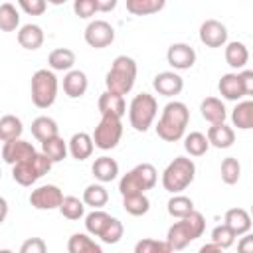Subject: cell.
<instances>
[{
    "mask_svg": "<svg viewBox=\"0 0 253 253\" xmlns=\"http://www.w3.org/2000/svg\"><path fill=\"white\" fill-rule=\"evenodd\" d=\"M123 138V123L117 117H101L93 130V142L99 150H113Z\"/></svg>",
    "mask_w": 253,
    "mask_h": 253,
    "instance_id": "8",
    "label": "cell"
},
{
    "mask_svg": "<svg viewBox=\"0 0 253 253\" xmlns=\"http://www.w3.org/2000/svg\"><path fill=\"white\" fill-rule=\"evenodd\" d=\"M123 233H125L123 223H121L117 217H113V219L109 221V225L105 227V231L101 233V241H103V243H109V245L119 243V241H121V237H123Z\"/></svg>",
    "mask_w": 253,
    "mask_h": 253,
    "instance_id": "44",
    "label": "cell"
},
{
    "mask_svg": "<svg viewBox=\"0 0 253 253\" xmlns=\"http://www.w3.org/2000/svg\"><path fill=\"white\" fill-rule=\"evenodd\" d=\"M237 253H253V233L241 235L237 241Z\"/></svg>",
    "mask_w": 253,
    "mask_h": 253,
    "instance_id": "49",
    "label": "cell"
},
{
    "mask_svg": "<svg viewBox=\"0 0 253 253\" xmlns=\"http://www.w3.org/2000/svg\"><path fill=\"white\" fill-rule=\"evenodd\" d=\"M73 12H75V16L87 20V18H91L99 12V4H97V0H75L73 2Z\"/></svg>",
    "mask_w": 253,
    "mask_h": 253,
    "instance_id": "45",
    "label": "cell"
},
{
    "mask_svg": "<svg viewBox=\"0 0 253 253\" xmlns=\"http://www.w3.org/2000/svg\"><path fill=\"white\" fill-rule=\"evenodd\" d=\"M225 225L239 237V235H245L249 233L251 229V213L243 208H229L225 211V217H223Z\"/></svg>",
    "mask_w": 253,
    "mask_h": 253,
    "instance_id": "19",
    "label": "cell"
},
{
    "mask_svg": "<svg viewBox=\"0 0 253 253\" xmlns=\"http://www.w3.org/2000/svg\"><path fill=\"white\" fill-rule=\"evenodd\" d=\"M67 144H69V154L75 160H87L95 148L93 134H87V132H75Z\"/></svg>",
    "mask_w": 253,
    "mask_h": 253,
    "instance_id": "21",
    "label": "cell"
},
{
    "mask_svg": "<svg viewBox=\"0 0 253 253\" xmlns=\"http://www.w3.org/2000/svg\"><path fill=\"white\" fill-rule=\"evenodd\" d=\"M235 233L225 225V223H221V225H215L213 227V231H211V243L213 245H217V247H221V249H227V247H231L233 243H235Z\"/></svg>",
    "mask_w": 253,
    "mask_h": 253,
    "instance_id": "43",
    "label": "cell"
},
{
    "mask_svg": "<svg viewBox=\"0 0 253 253\" xmlns=\"http://www.w3.org/2000/svg\"><path fill=\"white\" fill-rule=\"evenodd\" d=\"M251 215H253V206H251Z\"/></svg>",
    "mask_w": 253,
    "mask_h": 253,
    "instance_id": "54",
    "label": "cell"
},
{
    "mask_svg": "<svg viewBox=\"0 0 253 253\" xmlns=\"http://www.w3.org/2000/svg\"><path fill=\"white\" fill-rule=\"evenodd\" d=\"M20 26V12L12 2H4L0 6V30L14 32Z\"/></svg>",
    "mask_w": 253,
    "mask_h": 253,
    "instance_id": "38",
    "label": "cell"
},
{
    "mask_svg": "<svg viewBox=\"0 0 253 253\" xmlns=\"http://www.w3.org/2000/svg\"><path fill=\"white\" fill-rule=\"evenodd\" d=\"M36 154H38V150L34 148V144L28 142V140H24V138L8 140V142L2 144V158L10 166H16L20 162H26V160H30Z\"/></svg>",
    "mask_w": 253,
    "mask_h": 253,
    "instance_id": "12",
    "label": "cell"
},
{
    "mask_svg": "<svg viewBox=\"0 0 253 253\" xmlns=\"http://www.w3.org/2000/svg\"><path fill=\"white\" fill-rule=\"evenodd\" d=\"M87 87H89V79L85 75V71L81 69H71L65 73L63 77V93L69 97V99H79L87 93Z\"/></svg>",
    "mask_w": 253,
    "mask_h": 253,
    "instance_id": "16",
    "label": "cell"
},
{
    "mask_svg": "<svg viewBox=\"0 0 253 253\" xmlns=\"http://www.w3.org/2000/svg\"><path fill=\"white\" fill-rule=\"evenodd\" d=\"M231 123L239 130L253 128V99H247L235 105V109L231 111Z\"/></svg>",
    "mask_w": 253,
    "mask_h": 253,
    "instance_id": "26",
    "label": "cell"
},
{
    "mask_svg": "<svg viewBox=\"0 0 253 253\" xmlns=\"http://www.w3.org/2000/svg\"><path fill=\"white\" fill-rule=\"evenodd\" d=\"M166 61L174 69L184 71V69L194 67V63H196V51L188 43H172L168 47V51H166Z\"/></svg>",
    "mask_w": 253,
    "mask_h": 253,
    "instance_id": "14",
    "label": "cell"
},
{
    "mask_svg": "<svg viewBox=\"0 0 253 253\" xmlns=\"http://www.w3.org/2000/svg\"><path fill=\"white\" fill-rule=\"evenodd\" d=\"M123 210L134 217L148 213L150 210V200L146 198V194H136V196H126L123 198Z\"/></svg>",
    "mask_w": 253,
    "mask_h": 253,
    "instance_id": "36",
    "label": "cell"
},
{
    "mask_svg": "<svg viewBox=\"0 0 253 253\" xmlns=\"http://www.w3.org/2000/svg\"><path fill=\"white\" fill-rule=\"evenodd\" d=\"M57 89L59 83L51 69H38L32 75L30 93H32V103L38 109H49L57 99Z\"/></svg>",
    "mask_w": 253,
    "mask_h": 253,
    "instance_id": "5",
    "label": "cell"
},
{
    "mask_svg": "<svg viewBox=\"0 0 253 253\" xmlns=\"http://www.w3.org/2000/svg\"><path fill=\"white\" fill-rule=\"evenodd\" d=\"M97 107H99L101 117H117V119H123L125 113H126L125 97L123 95H117V93H111V91L101 93Z\"/></svg>",
    "mask_w": 253,
    "mask_h": 253,
    "instance_id": "15",
    "label": "cell"
},
{
    "mask_svg": "<svg viewBox=\"0 0 253 253\" xmlns=\"http://www.w3.org/2000/svg\"><path fill=\"white\" fill-rule=\"evenodd\" d=\"M219 174H221V180L223 184L227 186H233L239 182V176H241V164L235 156H227L221 160V168H219Z\"/></svg>",
    "mask_w": 253,
    "mask_h": 253,
    "instance_id": "40",
    "label": "cell"
},
{
    "mask_svg": "<svg viewBox=\"0 0 253 253\" xmlns=\"http://www.w3.org/2000/svg\"><path fill=\"white\" fill-rule=\"evenodd\" d=\"M204 229H206L204 215L200 211H194L188 217H182L170 225V229L166 233V241L170 243V247L174 251H180L186 245H190L194 239H198L204 233Z\"/></svg>",
    "mask_w": 253,
    "mask_h": 253,
    "instance_id": "3",
    "label": "cell"
},
{
    "mask_svg": "<svg viewBox=\"0 0 253 253\" xmlns=\"http://www.w3.org/2000/svg\"><path fill=\"white\" fill-rule=\"evenodd\" d=\"M111 219H113V217H111L107 211H103V210H93L91 213L85 215V229H87L89 235L101 237V233L105 231V227L109 225Z\"/></svg>",
    "mask_w": 253,
    "mask_h": 253,
    "instance_id": "31",
    "label": "cell"
},
{
    "mask_svg": "<svg viewBox=\"0 0 253 253\" xmlns=\"http://www.w3.org/2000/svg\"><path fill=\"white\" fill-rule=\"evenodd\" d=\"M42 152L55 164V162H61V160L67 156V152H69V144H67L61 136H53V138L42 142Z\"/></svg>",
    "mask_w": 253,
    "mask_h": 253,
    "instance_id": "32",
    "label": "cell"
},
{
    "mask_svg": "<svg viewBox=\"0 0 253 253\" xmlns=\"http://www.w3.org/2000/svg\"><path fill=\"white\" fill-rule=\"evenodd\" d=\"M184 148L190 156H204L210 148V140L202 132H190L184 136Z\"/></svg>",
    "mask_w": 253,
    "mask_h": 253,
    "instance_id": "35",
    "label": "cell"
},
{
    "mask_svg": "<svg viewBox=\"0 0 253 253\" xmlns=\"http://www.w3.org/2000/svg\"><path fill=\"white\" fill-rule=\"evenodd\" d=\"M20 253H47V245L42 237H28L20 245Z\"/></svg>",
    "mask_w": 253,
    "mask_h": 253,
    "instance_id": "47",
    "label": "cell"
},
{
    "mask_svg": "<svg viewBox=\"0 0 253 253\" xmlns=\"http://www.w3.org/2000/svg\"><path fill=\"white\" fill-rule=\"evenodd\" d=\"M32 136L38 140V142H45V140H49V138H53V136H59V126H57V123L51 119V117H45V115H42V117H36L34 121H32Z\"/></svg>",
    "mask_w": 253,
    "mask_h": 253,
    "instance_id": "23",
    "label": "cell"
},
{
    "mask_svg": "<svg viewBox=\"0 0 253 253\" xmlns=\"http://www.w3.org/2000/svg\"><path fill=\"white\" fill-rule=\"evenodd\" d=\"M200 113L210 125H221L227 119V109L221 99L217 97H206L200 103Z\"/></svg>",
    "mask_w": 253,
    "mask_h": 253,
    "instance_id": "18",
    "label": "cell"
},
{
    "mask_svg": "<svg viewBox=\"0 0 253 253\" xmlns=\"http://www.w3.org/2000/svg\"><path fill=\"white\" fill-rule=\"evenodd\" d=\"M91 170H93L95 180H99L101 184H107L119 176V162L111 156H99V158H95Z\"/></svg>",
    "mask_w": 253,
    "mask_h": 253,
    "instance_id": "22",
    "label": "cell"
},
{
    "mask_svg": "<svg viewBox=\"0 0 253 253\" xmlns=\"http://www.w3.org/2000/svg\"><path fill=\"white\" fill-rule=\"evenodd\" d=\"M196 178V164L188 156H176L162 172V188L170 194L184 192Z\"/></svg>",
    "mask_w": 253,
    "mask_h": 253,
    "instance_id": "4",
    "label": "cell"
},
{
    "mask_svg": "<svg viewBox=\"0 0 253 253\" xmlns=\"http://www.w3.org/2000/svg\"><path fill=\"white\" fill-rule=\"evenodd\" d=\"M67 253H103V247L87 233H73L67 239Z\"/></svg>",
    "mask_w": 253,
    "mask_h": 253,
    "instance_id": "25",
    "label": "cell"
},
{
    "mask_svg": "<svg viewBox=\"0 0 253 253\" xmlns=\"http://www.w3.org/2000/svg\"><path fill=\"white\" fill-rule=\"evenodd\" d=\"M208 140H210V146H215V148H229L233 142H235V130L221 123V125H211L208 128Z\"/></svg>",
    "mask_w": 253,
    "mask_h": 253,
    "instance_id": "24",
    "label": "cell"
},
{
    "mask_svg": "<svg viewBox=\"0 0 253 253\" xmlns=\"http://www.w3.org/2000/svg\"><path fill=\"white\" fill-rule=\"evenodd\" d=\"M166 6L164 0H126V10L134 16H150Z\"/></svg>",
    "mask_w": 253,
    "mask_h": 253,
    "instance_id": "34",
    "label": "cell"
},
{
    "mask_svg": "<svg viewBox=\"0 0 253 253\" xmlns=\"http://www.w3.org/2000/svg\"><path fill=\"white\" fill-rule=\"evenodd\" d=\"M47 65L51 71H71L75 65V53L69 47H57L47 55Z\"/></svg>",
    "mask_w": 253,
    "mask_h": 253,
    "instance_id": "27",
    "label": "cell"
},
{
    "mask_svg": "<svg viewBox=\"0 0 253 253\" xmlns=\"http://www.w3.org/2000/svg\"><path fill=\"white\" fill-rule=\"evenodd\" d=\"M0 253H14L12 249H0Z\"/></svg>",
    "mask_w": 253,
    "mask_h": 253,
    "instance_id": "53",
    "label": "cell"
},
{
    "mask_svg": "<svg viewBox=\"0 0 253 253\" xmlns=\"http://www.w3.org/2000/svg\"><path fill=\"white\" fill-rule=\"evenodd\" d=\"M136 61L128 55H117L111 63V69L105 75V85L107 91L117 93V95H126L132 91L134 81H136Z\"/></svg>",
    "mask_w": 253,
    "mask_h": 253,
    "instance_id": "2",
    "label": "cell"
},
{
    "mask_svg": "<svg viewBox=\"0 0 253 253\" xmlns=\"http://www.w3.org/2000/svg\"><path fill=\"white\" fill-rule=\"evenodd\" d=\"M18 43L24 47V49H28V51H36V49H40L42 45H43V40H45V36H43V30H42V26H38V24H24L20 30H18Z\"/></svg>",
    "mask_w": 253,
    "mask_h": 253,
    "instance_id": "17",
    "label": "cell"
},
{
    "mask_svg": "<svg viewBox=\"0 0 253 253\" xmlns=\"http://www.w3.org/2000/svg\"><path fill=\"white\" fill-rule=\"evenodd\" d=\"M83 202L85 206H91L93 210H101L109 202V192L103 184H89L83 190Z\"/></svg>",
    "mask_w": 253,
    "mask_h": 253,
    "instance_id": "33",
    "label": "cell"
},
{
    "mask_svg": "<svg viewBox=\"0 0 253 253\" xmlns=\"http://www.w3.org/2000/svg\"><path fill=\"white\" fill-rule=\"evenodd\" d=\"M152 87L162 97H176L184 89V79L176 71H160L152 79Z\"/></svg>",
    "mask_w": 253,
    "mask_h": 253,
    "instance_id": "13",
    "label": "cell"
},
{
    "mask_svg": "<svg viewBox=\"0 0 253 253\" xmlns=\"http://www.w3.org/2000/svg\"><path fill=\"white\" fill-rule=\"evenodd\" d=\"M166 210H168V213H170L172 217H178V219L188 217L190 213L196 211L192 198H188V196H184V194H174V196L168 200Z\"/></svg>",
    "mask_w": 253,
    "mask_h": 253,
    "instance_id": "30",
    "label": "cell"
},
{
    "mask_svg": "<svg viewBox=\"0 0 253 253\" xmlns=\"http://www.w3.org/2000/svg\"><path fill=\"white\" fill-rule=\"evenodd\" d=\"M225 249H221V247H217V245H213V243H206V245H202L200 249H198V253H223Z\"/></svg>",
    "mask_w": 253,
    "mask_h": 253,
    "instance_id": "51",
    "label": "cell"
},
{
    "mask_svg": "<svg viewBox=\"0 0 253 253\" xmlns=\"http://www.w3.org/2000/svg\"><path fill=\"white\" fill-rule=\"evenodd\" d=\"M217 89H219V95L223 99H227V101H239L241 97H245V91H243V83H241L239 73H223L219 77Z\"/></svg>",
    "mask_w": 253,
    "mask_h": 253,
    "instance_id": "20",
    "label": "cell"
},
{
    "mask_svg": "<svg viewBox=\"0 0 253 253\" xmlns=\"http://www.w3.org/2000/svg\"><path fill=\"white\" fill-rule=\"evenodd\" d=\"M0 204H2V217H0V219L4 221V219H6V213H8V202H6V198H2Z\"/></svg>",
    "mask_w": 253,
    "mask_h": 253,
    "instance_id": "52",
    "label": "cell"
},
{
    "mask_svg": "<svg viewBox=\"0 0 253 253\" xmlns=\"http://www.w3.org/2000/svg\"><path fill=\"white\" fill-rule=\"evenodd\" d=\"M190 123V111L182 101H170L164 105L160 119L156 123V134L164 142H176L186 136V126Z\"/></svg>",
    "mask_w": 253,
    "mask_h": 253,
    "instance_id": "1",
    "label": "cell"
},
{
    "mask_svg": "<svg viewBox=\"0 0 253 253\" xmlns=\"http://www.w3.org/2000/svg\"><path fill=\"white\" fill-rule=\"evenodd\" d=\"M63 200H65V196L55 184L40 186V188L32 190V194H30V204L36 210H59Z\"/></svg>",
    "mask_w": 253,
    "mask_h": 253,
    "instance_id": "9",
    "label": "cell"
},
{
    "mask_svg": "<svg viewBox=\"0 0 253 253\" xmlns=\"http://www.w3.org/2000/svg\"><path fill=\"white\" fill-rule=\"evenodd\" d=\"M225 61L231 69H243L245 63L249 61V51L245 43L241 42H227L225 45Z\"/></svg>",
    "mask_w": 253,
    "mask_h": 253,
    "instance_id": "28",
    "label": "cell"
},
{
    "mask_svg": "<svg viewBox=\"0 0 253 253\" xmlns=\"http://www.w3.org/2000/svg\"><path fill=\"white\" fill-rule=\"evenodd\" d=\"M85 42L95 49L109 47L115 42V28L107 20H93L85 28Z\"/></svg>",
    "mask_w": 253,
    "mask_h": 253,
    "instance_id": "10",
    "label": "cell"
},
{
    "mask_svg": "<svg viewBox=\"0 0 253 253\" xmlns=\"http://www.w3.org/2000/svg\"><path fill=\"white\" fill-rule=\"evenodd\" d=\"M158 113V103L150 93H138L128 105V121L136 132H146Z\"/></svg>",
    "mask_w": 253,
    "mask_h": 253,
    "instance_id": "6",
    "label": "cell"
},
{
    "mask_svg": "<svg viewBox=\"0 0 253 253\" xmlns=\"http://www.w3.org/2000/svg\"><path fill=\"white\" fill-rule=\"evenodd\" d=\"M132 170H134V172H136V176L140 178V182H142L144 190H152V188L156 186L158 172H156V168H154L150 162H140V164H136Z\"/></svg>",
    "mask_w": 253,
    "mask_h": 253,
    "instance_id": "42",
    "label": "cell"
},
{
    "mask_svg": "<svg viewBox=\"0 0 253 253\" xmlns=\"http://www.w3.org/2000/svg\"><path fill=\"white\" fill-rule=\"evenodd\" d=\"M51 166H53V162H51L43 152H38V154L32 156L30 160L12 166V178H14V182H18L20 186H32V184H36L42 176H45V174L51 170Z\"/></svg>",
    "mask_w": 253,
    "mask_h": 253,
    "instance_id": "7",
    "label": "cell"
},
{
    "mask_svg": "<svg viewBox=\"0 0 253 253\" xmlns=\"http://www.w3.org/2000/svg\"><path fill=\"white\" fill-rule=\"evenodd\" d=\"M200 42L206 47H211V49L227 45V28H225V24H221L219 20H213V18L202 22V26H200Z\"/></svg>",
    "mask_w": 253,
    "mask_h": 253,
    "instance_id": "11",
    "label": "cell"
},
{
    "mask_svg": "<svg viewBox=\"0 0 253 253\" xmlns=\"http://www.w3.org/2000/svg\"><path fill=\"white\" fill-rule=\"evenodd\" d=\"M59 213L69 221H77L85 215V202L75 196H65L63 204L59 208Z\"/></svg>",
    "mask_w": 253,
    "mask_h": 253,
    "instance_id": "37",
    "label": "cell"
},
{
    "mask_svg": "<svg viewBox=\"0 0 253 253\" xmlns=\"http://www.w3.org/2000/svg\"><path fill=\"white\" fill-rule=\"evenodd\" d=\"M18 6L30 16H42L47 10L45 0H18Z\"/></svg>",
    "mask_w": 253,
    "mask_h": 253,
    "instance_id": "46",
    "label": "cell"
},
{
    "mask_svg": "<svg viewBox=\"0 0 253 253\" xmlns=\"http://www.w3.org/2000/svg\"><path fill=\"white\" fill-rule=\"evenodd\" d=\"M97 4H99V12H111L115 10L117 0H97Z\"/></svg>",
    "mask_w": 253,
    "mask_h": 253,
    "instance_id": "50",
    "label": "cell"
},
{
    "mask_svg": "<svg viewBox=\"0 0 253 253\" xmlns=\"http://www.w3.org/2000/svg\"><path fill=\"white\" fill-rule=\"evenodd\" d=\"M239 77H241V83H243V91H245V95L253 99V69H243V71L239 73Z\"/></svg>",
    "mask_w": 253,
    "mask_h": 253,
    "instance_id": "48",
    "label": "cell"
},
{
    "mask_svg": "<svg viewBox=\"0 0 253 253\" xmlns=\"http://www.w3.org/2000/svg\"><path fill=\"white\" fill-rule=\"evenodd\" d=\"M134 253H174V249L170 247V243L164 239H150V237H144L140 241H136L134 245Z\"/></svg>",
    "mask_w": 253,
    "mask_h": 253,
    "instance_id": "41",
    "label": "cell"
},
{
    "mask_svg": "<svg viewBox=\"0 0 253 253\" xmlns=\"http://www.w3.org/2000/svg\"><path fill=\"white\" fill-rule=\"evenodd\" d=\"M119 192H121V196H123V198H126V196L144 194L146 190H144V186H142L140 178L136 176V172H134V170H128V172L119 180Z\"/></svg>",
    "mask_w": 253,
    "mask_h": 253,
    "instance_id": "39",
    "label": "cell"
},
{
    "mask_svg": "<svg viewBox=\"0 0 253 253\" xmlns=\"http://www.w3.org/2000/svg\"><path fill=\"white\" fill-rule=\"evenodd\" d=\"M22 132H24V125H22V119L20 117H16V115H4L0 119V140L2 142L18 140V138H22Z\"/></svg>",
    "mask_w": 253,
    "mask_h": 253,
    "instance_id": "29",
    "label": "cell"
}]
</instances>
